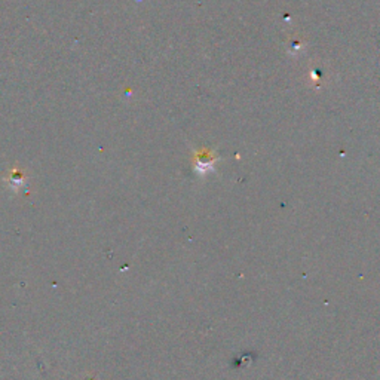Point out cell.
I'll return each mask as SVG.
<instances>
[{
	"label": "cell",
	"mask_w": 380,
	"mask_h": 380,
	"mask_svg": "<svg viewBox=\"0 0 380 380\" xmlns=\"http://www.w3.org/2000/svg\"><path fill=\"white\" fill-rule=\"evenodd\" d=\"M25 174H24V171H20V169H16L14 168L11 173H9V177L6 178V183L11 186L14 190H16L18 187H21L25 185Z\"/></svg>",
	"instance_id": "cell-1"
}]
</instances>
